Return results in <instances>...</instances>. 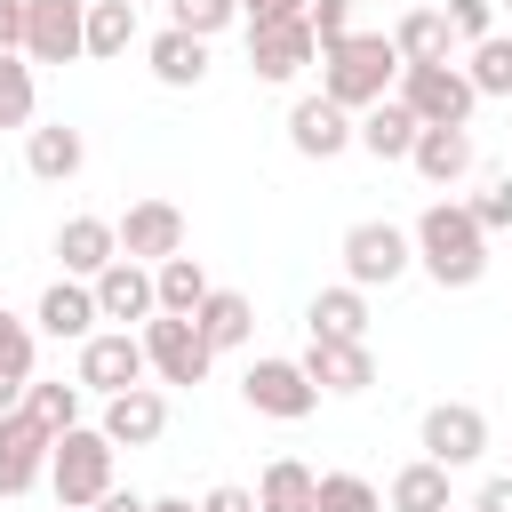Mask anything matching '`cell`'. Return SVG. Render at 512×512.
<instances>
[{"label": "cell", "instance_id": "cell-1", "mask_svg": "<svg viewBox=\"0 0 512 512\" xmlns=\"http://www.w3.org/2000/svg\"><path fill=\"white\" fill-rule=\"evenodd\" d=\"M408 248H416V264H424L440 288H472V280L488 272V232L472 224V208H464V200H432V208L416 216Z\"/></svg>", "mask_w": 512, "mask_h": 512}, {"label": "cell", "instance_id": "cell-2", "mask_svg": "<svg viewBox=\"0 0 512 512\" xmlns=\"http://www.w3.org/2000/svg\"><path fill=\"white\" fill-rule=\"evenodd\" d=\"M392 72H400L392 32H344V40L320 56V96L344 104V112H368V104H384Z\"/></svg>", "mask_w": 512, "mask_h": 512}, {"label": "cell", "instance_id": "cell-3", "mask_svg": "<svg viewBox=\"0 0 512 512\" xmlns=\"http://www.w3.org/2000/svg\"><path fill=\"white\" fill-rule=\"evenodd\" d=\"M112 440L104 432H88V424H72V432H56V448H48V488H56V504H72V512H88L104 488H112Z\"/></svg>", "mask_w": 512, "mask_h": 512}, {"label": "cell", "instance_id": "cell-4", "mask_svg": "<svg viewBox=\"0 0 512 512\" xmlns=\"http://www.w3.org/2000/svg\"><path fill=\"white\" fill-rule=\"evenodd\" d=\"M400 104L416 112V128H464L480 96H472L464 64H400Z\"/></svg>", "mask_w": 512, "mask_h": 512}, {"label": "cell", "instance_id": "cell-5", "mask_svg": "<svg viewBox=\"0 0 512 512\" xmlns=\"http://www.w3.org/2000/svg\"><path fill=\"white\" fill-rule=\"evenodd\" d=\"M408 264H416V248H408V232H400V224L368 216V224H352V232H344V280H352L360 296H368V288H392Z\"/></svg>", "mask_w": 512, "mask_h": 512}, {"label": "cell", "instance_id": "cell-6", "mask_svg": "<svg viewBox=\"0 0 512 512\" xmlns=\"http://www.w3.org/2000/svg\"><path fill=\"white\" fill-rule=\"evenodd\" d=\"M136 344H144V368H152L160 384H200V376H208V360H216V352L200 344V328H192V320H176V312H152Z\"/></svg>", "mask_w": 512, "mask_h": 512}, {"label": "cell", "instance_id": "cell-7", "mask_svg": "<svg viewBox=\"0 0 512 512\" xmlns=\"http://www.w3.org/2000/svg\"><path fill=\"white\" fill-rule=\"evenodd\" d=\"M240 400H248L256 416H272V424H304V416L320 408V392H312V376H304L296 360H248Z\"/></svg>", "mask_w": 512, "mask_h": 512}, {"label": "cell", "instance_id": "cell-8", "mask_svg": "<svg viewBox=\"0 0 512 512\" xmlns=\"http://www.w3.org/2000/svg\"><path fill=\"white\" fill-rule=\"evenodd\" d=\"M416 440H424V456L432 464H480L488 456V416L472 408V400H432L424 408V424H416Z\"/></svg>", "mask_w": 512, "mask_h": 512}, {"label": "cell", "instance_id": "cell-9", "mask_svg": "<svg viewBox=\"0 0 512 512\" xmlns=\"http://www.w3.org/2000/svg\"><path fill=\"white\" fill-rule=\"evenodd\" d=\"M112 232H120V256H128V264H168V256H184V208H176V200H128V216H120Z\"/></svg>", "mask_w": 512, "mask_h": 512}, {"label": "cell", "instance_id": "cell-10", "mask_svg": "<svg viewBox=\"0 0 512 512\" xmlns=\"http://www.w3.org/2000/svg\"><path fill=\"white\" fill-rule=\"evenodd\" d=\"M88 32V0H24V56L32 64H72Z\"/></svg>", "mask_w": 512, "mask_h": 512}, {"label": "cell", "instance_id": "cell-11", "mask_svg": "<svg viewBox=\"0 0 512 512\" xmlns=\"http://www.w3.org/2000/svg\"><path fill=\"white\" fill-rule=\"evenodd\" d=\"M128 384H144V344L128 336V328H96L88 344H80V392H128Z\"/></svg>", "mask_w": 512, "mask_h": 512}, {"label": "cell", "instance_id": "cell-12", "mask_svg": "<svg viewBox=\"0 0 512 512\" xmlns=\"http://www.w3.org/2000/svg\"><path fill=\"white\" fill-rule=\"evenodd\" d=\"M304 64H320L304 16H288V24H248V72H256V80H296Z\"/></svg>", "mask_w": 512, "mask_h": 512}, {"label": "cell", "instance_id": "cell-13", "mask_svg": "<svg viewBox=\"0 0 512 512\" xmlns=\"http://www.w3.org/2000/svg\"><path fill=\"white\" fill-rule=\"evenodd\" d=\"M112 448H152L160 432H168V400L152 392V384H128V392H112L104 400V424H96Z\"/></svg>", "mask_w": 512, "mask_h": 512}, {"label": "cell", "instance_id": "cell-14", "mask_svg": "<svg viewBox=\"0 0 512 512\" xmlns=\"http://www.w3.org/2000/svg\"><path fill=\"white\" fill-rule=\"evenodd\" d=\"M48 448H56V440H48L24 408H8V416H0V496H24V488L48 472Z\"/></svg>", "mask_w": 512, "mask_h": 512}, {"label": "cell", "instance_id": "cell-15", "mask_svg": "<svg viewBox=\"0 0 512 512\" xmlns=\"http://www.w3.org/2000/svg\"><path fill=\"white\" fill-rule=\"evenodd\" d=\"M288 144H296L304 160H336V152L352 144V112L328 104V96H296V104H288Z\"/></svg>", "mask_w": 512, "mask_h": 512}, {"label": "cell", "instance_id": "cell-16", "mask_svg": "<svg viewBox=\"0 0 512 512\" xmlns=\"http://www.w3.org/2000/svg\"><path fill=\"white\" fill-rule=\"evenodd\" d=\"M56 256H64V280H96L104 264H120L112 216H64V224H56Z\"/></svg>", "mask_w": 512, "mask_h": 512}, {"label": "cell", "instance_id": "cell-17", "mask_svg": "<svg viewBox=\"0 0 512 512\" xmlns=\"http://www.w3.org/2000/svg\"><path fill=\"white\" fill-rule=\"evenodd\" d=\"M296 368L312 376V392H368V384H376V360H368V344H328V336H312Z\"/></svg>", "mask_w": 512, "mask_h": 512}, {"label": "cell", "instance_id": "cell-18", "mask_svg": "<svg viewBox=\"0 0 512 512\" xmlns=\"http://www.w3.org/2000/svg\"><path fill=\"white\" fill-rule=\"evenodd\" d=\"M88 288H96V320H120V328L160 312V304H152V272H144V264H128V256H120V264H104Z\"/></svg>", "mask_w": 512, "mask_h": 512}, {"label": "cell", "instance_id": "cell-19", "mask_svg": "<svg viewBox=\"0 0 512 512\" xmlns=\"http://www.w3.org/2000/svg\"><path fill=\"white\" fill-rule=\"evenodd\" d=\"M40 336L88 344V336H96V288H88V280H56V288L40 296Z\"/></svg>", "mask_w": 512, "mask_h": 512}, {"label": "cell", "instance_id": "cell-20", "mask_svg": "<svg viewBox=\"0 0 512 512\" xmlns=\"http://www.w3.org/2000/svg\"><path fill=\"white\" fill-rule=\"evenodd\" d=\"M352 144L376 152V160H408V144H416V112H408L400 96H384V104H368V112L352 120Z\"/></svg>", "mask_w": 512, "mask_h": 512}, {"label": "cell", "instance_id": "cell-21", "mask_svg": "<svg viewBox=\"0 0 512 512\" xmlns=\"http://www.w3.org/2000/svg\"><path fill=\"white\" fill-rule=\"evenodd\" d=\"M408 168H416L424 184H456V176H472V136H464V128H416Z\"/></svg>", "mask_w": 512, "mask_h": 512}, {"label": "cell", "instance_id": "cell-22", "mask_svg": "<svg viewBox=\"0 0 512 512\" xmlns=\"http://www.w3.org/2000/svg\"><path fill=\"white\" fill-rule=\"evenodd\" d=\"M304 328L328 336V344H368V296H360L352 280H344V288H320L312 312H304Z\"/></svg>", "mask_w": 512, "mask_h": 512}, {"label": "cell", "instance_id": "cell-23", "mask_svg": "<svg viewBox=\"0 0 512 512\" xmlns=\"http://www.w3.org/2000/svg\"><path fill=\"white\" fill-rule=\"evenodd\" d=\"M192 328H200V344H208V352H232V344H248L256 304H248L240 288H208V296H200V312H192Z\"/></svg>", "mask_w": 512, "mask_h": 512}, {"label": "cell", "instance_id": "cell-24", "mask_svg": "<svg viewBox=\"0 0 512 512\" xmlns=\"http://www.w3.org/2000/svg\"><path fill=\"white\" fill-rule=\"evenodd\" d=\"M144 56H152V80H160V88H200V80H208V40H192V32H176V24L152 32Z\"/></svg>", "mask_w": 512, "mask_h": 512}, {"label": "cell", "instance_id": "cell-25", "mask_svg": "<svg viewBox=\"0 0 512 512\" xmlns=\"http://www.w3.org/2000/svg\"><path fill=\"white\" fill-rule=\"evenodd\" d=\"M80 160H88V144H80V128H64V120L24 136V168H32L40 184H72V176H80Z\"/></svg>", "mask_w": 512, "mask_h": 512}, {"label": "cell", "instance_id": "cell-26", "mask_svg": "<svg viewBox=\"0 0 512 512\" xmlns=\"http://www.w3.org/2000/svg\"><path fill=\"white\" fill-rule=\"evenodd\" d=\"M448 48H456V32H448L440 8H408V16L392 24V56H400V64H448Z\"/></svg>", "mask_w": 512, "mask_h": 512}, {"label": "cell", "instance_id": "cell-27", "mask_svg": "<svg viewBox=\"0 0 512 512\" xmlns=\"http://www.w3.org/2000/svg\"><path fill=\"white\" fill-rule=\"evenodd\" d=\"M384 504H392V512H456V504H448V464H432V456L400 464L392 488H384Z\"/></svg>", "mask_w": 512, "mask_h": 512}, {"label": "cell", "instance_id": "cell-28", "mask_svg": "<svg viewBox=\"0 0 512 512\" xmlns=\"http://www.w3.org/2000/svg\"><path fill=\"white\" fill-rule=\"evenodd\" d=\"M200 296H208V272H200V256H168V264H152V304H160V312L192 320V312H200Z\"/></svg>", "mask_w": 512, "mask_h": 512}, {"label": "cell", "instance_id": "cell-29", "mask_svg": "<svg viewBox=\"0 0 512 512\" xmlns=\"http://www.w3.org/2000/svg\"><path fill=\"white\" fill-rule=\"evenodd\" d=\"M312 488H320V472H304L296 456H272L256 480V512H312Z\"/></svg>", "mask_w": 512, "mask_h": 512}, {"label": "cell", "instance_id": "cell-30", "mask_svg": "<svg viewBox=\"0 0 512 512\" xmlns=\"http://www.w3.org/2000/svg\"><path fill=\"white\" fill-rule=\"evenodd\" d=\"M128 40H136V0H88L80 56H128Z\"/></svg>", "mask_w": 512, "mask_h": 512}, {"label": "cell", "instance_id": "cell-31", "mask_svg": "<svg viewBox=\"0 0 512 512\" xmlns=\"http://www.w3.org/2000/svg\"><path fill=\"white\" fill-rule=\"evenodd\" d=\"M24 416L56 440V432H72L80 424V384H24Z\"/></svg>", "mask_w": 512, "mask_h": 512}, {"label": "cell", "instance_id": "cell-32", "mask_svg": "<svg viewBox=\"0 0 512 512\" xmlns=\"http://www.w3.org/2000/svg\"><path fill=\"white\" fill-rule=\"evenodd\" d=\"M464 80H472V96H512V40H504V32H488V40L472 48Z\"/></svg>", "mask_w": 512, "mask_h": 512}, {"label": "cell", "instance_id": "cell-33", "mask_svg": "<svg viewBox=\"0 0 512 512\" xmlns=\"http://www.w3.org/2000/svg\"><path fill=\"white\" fill-rule=\"evenodd\" d=\"M312 512H384V496H376L360 472H320V488H312Z\"/></svg>", "mask_w": 512, "mask_h": 512}, {"label": "cell", "instance_id": "cell-34", "mask_svg": "<svg viewBox=\"0 0 512 512\" xmlns=\"http://www.w3.org/2000/svg\"><path fill=\"white\" fill-rule=\"evenodd\" d=\"M24 120H32V64L0 56V128H24Z\"/></svg>", "mask_w": 512, "mask_h": 512}, {"label": "cell", "instance_id": "cell-35", "mask_svg": "<svg viewBox=\"0 0 512 512\" xmlns=\"http://www.w3.org/2000/svg\"><path fill=\"white\" fill-rule=\"evenodd\" d=\"M232 16H240L232 0H168V24H176V32H192V40H208V32H224Z\"/></svg>", "mask_w": 512, "mask_h": 512}, {"label": "cell", "instance_id": "cell-36", "mask_svg": "<svg viewBox=\"0 0 512 512\" xmlns=\"http://www.w3.org/2000/svg\"><path fill=\"white\" fill-rule=\"evenodd\" d=\"M304 32H312V48L328 56V48L352 32V0H304Z\"/></svg>", "mask_w": 512, "mask_h": 512}, {"label": "cell", "instance_id": "cell-37", "mask_svg": "<svg viewBox=\"0 0 512 512\" xmlns=\"http://www.w3.org/2000/svg\"><path fill=\"white\" fill-rule=\"evenodd\" d=\"M464 208H472V224H480V232H512V176H488Z\"/></svg>", "mask_w": 512, "mask_h": 512}, {"label": "cell", "instance_id": "cell-38", "mask_svg": "<svg viewBox=\"0 0 512 512\" xmlns=\"http://www.w3.org/2000/svg\"><path fill=\"white\" fill-rule=\"evenodd\" d=\"M440 16H448V32H456V40H472V48L496 32V0H448Z\"/></svg>", "mask_w": 512, "mask_h": 512}, {"label": "cell", "instance_id": "cell-39", "mask_svg": "<svg viewBox=\"0 0 512 512\" xmlns=\"http://www.w3.org/2000/svg\"><path fill=\"white\" fill-rule=\"evenodd\" d=\"M0 368L32 384V328H24V320H16L8 304H0Z\"/></svg>", "mask_w": 512, "mask_h": 512}, {"label": "cell", "instance_id": "cell-40", "mask_svg": "<svg viewBox=\"0 0 512 512\" xmlns=\"http://www.w3.org/2000/svg\"><path fill=\"white\" fill-rule=\"evenodd\" d=\"M200 512H256V488L224 480V488H208V496H200Z\"/></svg>", "mask_w": 512, "mask_h": 512}, {"label": "cell", "instance_id": "cell-41", "mask_svg": "<svg viewBox=\"0 0 512 512\" xmlns=\"http://www.w3.org/2000/svg\"><path fill=\"white\" fill-rule=\"evenodd\" d=\"M248 24H288V16H304V0H232Z\"/></svg>", "mask_w": 512, "mask_h": 512}, {"label": "cell", "instance_id": "cell-42", "mask_svg": "<svg viewBox=\"0 0 512 512\" xmlns=\"http://www.w3.org/2000/svg\"><path fill=\"white\" fill-rule=\"evenodd\" d=\"M24 48V0H0V56Z\"/></svg>", "mask_w": 512, "mask_h": 512}, {"label": "cell", "instance_id": "cell-43", "mask_svg": "<svg viewBox=\"0 0 512 512\" xmlns=\"http://www.w3.org/2000/svg\"><path fill=\"white\" fill-rule=\"evenodd\" d=\"M472 512H512V472H496V480H480V496H472Z\"/></svg>", "mask_w": 512, "mask_h": 512}, {"label": "cell", "instance_id": "cell-44", "mask_svg": "<svg viewBox=\"0 0 512 512\" xmlns=\"http://www.w3.org/2000/svg\"><path fill=\"white\" fill-rule=\"evenodd\" d=\"M88 512H144V496H136V488H104Z\"/></svg>", "mask_w": 512, "mask_h": 512}, {"label": "cell", "instance_id": "cell-45", "mask_svg": "<svg viewBox=\"0 0 512 512\" xmlns=\"http://www.w3.org/2000/svg\"><path fill=\"white\" fill-rule=\"evenodd\" d=\"M8 408H24V376H8V368H0V416H8Z\"/></svg>", "mask_w": 512, "mask_h": 512}, {"label": "cell", "instance_id": "cell-46", "mask_svg": "<svg viewBox=\"0 0 512 512\" xmlns=\"http://www.w3.org/2000/svg\"><path fill=\"white\" fill-rule=\"evenodd\" d=\"M144 512H200L192 496H144Z\"/></svg>", "mask_w": 512, "mask_h": 512}, {"label": "cell", "instance_id": "cell-47", "mask_svg": "<svg viewBox=\"0 0 512 512\" xmlns=\"http://www.w3.org/2000/svg\"><path fill=\"white\" fill-rule=\"evenodd\" d=\"M136 8H144V0H136Z\"/></svg>", "mask_w": 512, "mask_h": 512}, {"label": "cell", "instance_id": "cell-48", "mask_svg": "<svg viewBox=\"0 0 512 512\" xmlns=\"http://www.w3.org/2000/svg\"><path fill=\"white\" fill-rule=\"evenodd\" d=\"M504 8H512V0H504Z\"/></svg>", "mask_w": 512, "mask_h": 512}]
</instances>
